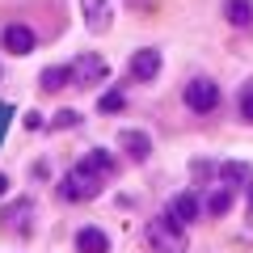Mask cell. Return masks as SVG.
<instances>
[{
    "label": "cell",
    "instance_id": "6da1fadb",
    "mask_svg": "<svg viewBox=\"0 0 253 253\" xmlns=\"http://www.w3.org/2000/svg\"><path fill=\"white\" fill-rule=\"evenodd\" d=\"M106 186H110V177H106L101 169H93L89 161H76L72 169L55 181V199H59L63 207H76V203L101 199V194H106Z\"/></svg>",
    "mask_w": 253,
    "mask_h": 253
},
{
    "label": "cell",
    "instance_id": "7a4b0ae2",
    "mask_svg": "<svg viewBox=\"0 0 253 253\" xmlns=\"http://www.w3.org/2000/svg\"><path fill=\"white\" fill-rule=\"evenodd\" d=\"M34 224H38V203L30 194H9L4 207H0V228L9 236H34Z\"/></svg>",
    "mask_w": 253,
    "mask_h": 253
},
{
    "label": "cell",
    "instance_id": "3957f363",
    "mask_svg": "<svg viewBox=\"0 0 253 253\" xmlns=\"http://www.w3.org/2000/svg\"><path fill=\"white\" fill-rule=\"evenodd\" d=\"M144 236H148V249H152V253H190V236H186V228L173 224L165 211L148 219Z\"/></svg>",
    "mask_w": 253,
    "mask_h": 253
},
{
    "label": "cell",
    "instance_id": "277c9868",
    "mask_svg": "<svg viewBox=\"0 0 253 253\" xmlns=\"http://www.w3.org/2000/svg\"><path fill=\"white\" fill-rule=\"evenodd\" d=\"M181 101H186L190 114L207 118V114H215V110H219V101H224V89H219L215 76H190L186 89H181Z\"/></svg>",
    "mask_w": 253,
    "mask_h": 253
},
{
    "label": "cell",
    "instance_id": "5b68a950",
    "mask_svg": "<svg viewBox=\"0 0 253 253\" xmlns=\"http://www.w3.org/2000/svg\"><path fill=\"white\" fill-rule=\"evenodd\" d=\"M68 68H72V89H101L110 81V63L97 51H81L76 59H68Z\"/></svg>",
    "mask_w": 253,
    "mask_h": 253
},
{
    "label": "cell",
    "instance_id": "8992f818",
    "mask_svg": "<svg viewBox=\"0 0 253 253\" xmlns=\"http://www.w3.org/2000/svg\"><path fill=\"white\" fill-rule=\"evenodd\" d=\"M161 68H165V55L156 46H135L131 59H126V81L131 84H152L161 76Z\"/></svg>",
    "mask_w": 253,
    "mask_h": 253
},
{
    "label": "cell",
    "instance_id": "52a82bcc",
    "mask_svg": "<svg viewBox=\"0 0 253 253\" xmlns=\"http://www.w3.org/2000/svg\"><path fill=\"white\" fill-rule=\"evenodd\" d=\"M165 215H169L173 224H181V228L199 224L203 219V194L199 190H177V194H169V199H165Z\"/></svg>",
    "mask_w": 253,
    "mask_h": 253
},
{
    "label": "cell",
    "instance_id": "ba28073f",
    "mask_svg": "<svg viewBox=\"0 0 253 253\" xmlns=\"http://www.w3.org/2000/svg\"><path fill=\"white\" fill-rule=\"evenodd\" d=\"M0 51L13 55V59H26V55L38 51V34L34 26H26V21H9V26L0 30Z\"/></svg>",
    "mask_w": 253,
    "mask_h": 253
},
{
    "label": "cell",
    "instance_id": "9c48e42d",
    "mask_svg": "<svg viewBox=\"0 0 253 253\" xmlns=\"http://www.w3.org/2000/svg\"><path fill=\"white\" fill-rule=\"evenodd\" d=\"M114 144H118V152H123L126 161H135V165L152 161V135H148L144 126H123L114 135Z\"/></svg>",
    "mask_w": 253,
    "mask_h": 253
},
{
    "label": "cell",
    "instance_id": "30bf717a",
    "mask_svg": "<svg viewBox=\"0 0 253 253\" xmlns=\"http://www.w3.org/2000/svg\"><path fill=\"white\" fill-rule=\"evenodd\" d=\"M81 21H84L89 34H110V26H114L110 0H81Z\"/></svg>",
    "mask_w": 253,
    "mask_h": 253
},
{
    "label": "cell",
    "instance_id": "8fae6325",
    "mask_svg": "<svg viewBox=\"0 0 253 253\" xmlns=\"http://www.w3.org/2000/svg\"><path fill=\"white\" fill-rule=\"evenodd\" d=\"M72 249H76V253H110V249H114V241H110V232H106V228L84 224V228H76Z\"/></svg>",
    "mask_w": 253,
    "mask_h": 253
},
{
    "label": "cell",
    "instance_id": "7c38bea8",
    "mask_svg": "<svg viewBox=\"0 0 253 253\" xmlns=\"http://www.w3.org/2000/svg\"><path fill=\"white\" fill-rule=\"evenodd\" d=\"M232 203H236V190H228L224 181H215V186H207V194H203V215L224 219V215H232Z\"/></svg>",
    "mask_w": 253,
    "mask_h": 253
},
{
    "label": "cell",
    "instance_id": "4fadbf2b",
    "mask_svg": "<svg viewBox=\"0 0 253 253\" xmlns=\"http://www.w3.org/2000/svg\"><path fill=\"white\" fill-rule=\"evenodd\" d=\"M63 89H72V68L68 63H46L42 72H38V93L42 97H55Z\"/></svg>",
    "mask_w": 253,
    "mask_h": 253
},
{
    "label": "cell",
    "instance_id": "5bb4252c",
    "mask_svg": "<svg viewBox=\"0 0 253 253\" xmlns=\"http://www.w3.org/2000/svg\"><path fill=\"white\" fill-rule=\"evenodd\" d=\"M219 181H224L228 190H236V194H249V186H253V165H249V161H219Z\"/></svg>",
    "mask_w": 253,
    "mask_h": 253
},
{
    "label": "cell",
    "instance_id": "9a60e30c",
    "mask_svg": "<svg viewBox=\"0 0 253 253\" xmlns=\"http://www.w3.org/2000/svg\"><path fill=\"white\" fill-rule=\"evenodd\" d=\"M219 13L232 30H253V0H224Z\"/></svg>",
    "mask_w": 253,
    "mask_h": 253
},
{
    "label": "cell",
    "instance_id": "2e32d148",
    "mask_svg": "<svg viewBox=\"0 0 253 253\" xmlns=\"http://www.w3.org/2000/svg\"><path fill=\"white\" fill-rule=\"evenodd\" d=\"M81 161H89L93 169H101V173H106L110 181H114L118 173H123V156H114V152H110V148H89V152H84Z\"/></svg>",
    "mask_w": 253,
    "mask_h": 253
},
{
    "label": "cell",
    "instance_id": "e0dca14e",
    "mask_svg": "<svg viewBox=\"0 0 253 253\" xmlns=\"http://www.w3.org/2000/svg\"><path fill=\"white\" fill-rule=\"evenodd\" d=\"M97 114H106V118H114V114H126V93L118 89V84L101 89V97H97Z\"/></svg>",
    "mask_w": 253,
    "mask_h": 253
},
{
    "label": "cell",
    "instance_id": "ac0fdd59",
    "mask_svg": "<svg viewBox=\"0 0 253 253\" xmlns=\"http://www.w3.org/2000/svg\"><path fill=\"white\" fill-rule=\"evenodd\" d=\"M190 177L203 181V186H215V181H219V161H211V156H194V161H190Z\"/></svg>",
    "mask_w": 253,
    "mask_h": 253
},
{
    "label": "cell",
    "instance_id": "d6986e66",
    "mask_svg": "<svg viewBox=\"0 0 253 253\" xmlns=\"http://www.w3.org/2000/svg\"><path fill=\"white\" fill-rule=\"evenodd\" d=\"M236 118L245 126H253V76H245L241 89H236Z\"/></svg>",
    "mask_w": 253,
    "mask_h": 253
},
{
    "label": "cell",
    "instance_id": "ffe728a7",
    "mask_svg": "<svg viewBox=\"0 0 253 253\" xmlns=\"http://www.w3.org/2000/svg\"><path fill=\"white\" fill-rule=\"evenodd\" d=\"M81 123H84L81 110H59V114L46 118V131H72V126H81Z\"/></svg>",
    "mask_w": 253,
    "mask_h": 253
},
{
    "label": "cell",
    "instance_id": "44dd1931",
    "mask_svg": "<svg viewBox=\"0 0 253 253\" xmlns=\"http://www.w3.org/2000/svg\"><path fill=\"white\" fill-rule=\"evenodd\" d=\"M13 123H17V106H13V101H0V152H4V139H9Z\"/></svg>",
    "mask_w": 253,
    "mask_h": 253
},
{
    "label": "cell",
    "instance_id": "7402d4cb",
    "mask_svg": "<svg viewBox=\"0 0 253 253\" xmlns=\"http://www.w3.org/2000/svg\"><path fill=\"white\" fill-rule=\"evenodd\" d=\"M30 177H34V181H46V177H51V161H46V156L30 161Z\"/></svg>",
    "mask_w": 253,
    "mask_h": 253
},
{
    "label": "cell",
    "instance_id": "603a6c76",
    "mask_svg": "<svg viewBox=\"0 0 253 253\" xmlns=\"http://www.w3.org/2000/svg\"><path fill=\"white\" fill-rule=\"evenodd\" d=\"M21 123H26V131H42V126H46V118L38 114V110H30V114L21 118Z\"/></svg>",
    "mask_w": 253,
    "mask_h": 253
},
{
    "label": "cell",
    "instance_id": "cb8c5ba5",
    "mask_svg": "<svg viewBox=\"0 0 253 253\" xmlns=\"http://www.w3.org/2000/svg\"><path fill=\"white\" fill-rule=\"evenodd\" d=\"M9 186H13V177H9V173H0V199H9Z\"/></svg>",
    "mask_w": 253,
    "mask_h": 253
},
{
    "label": "cell",
    "instance_id": "d4e9b609",
    "mask_svg": "<svg viewBox=\"0 0 253 253\" xmlns=\"http://www.w3.org/2000/svg\"><path fill=\"white\" fill-rule=\"evenodd\" d=\"M245 228H253V186H249V207H245Z\"/></svg>",
    "mask_w": 253,
    "mask_h": 253
},
{
    "label": "cell",
    "instance_id": "484cf974",
    "mask_svg": "<svg viewBox=\"0 0 253 253\" xmlns=\"http://www.w3.org/2000/svg\"><path fill=\"white\" fill-rule=\"evenodd\" d=\"M126 4H131V9H144V0H126Z\"/></svg>",
    "mask_w": 253,
    "mask_h": 253
},
{
    "label": "cell",
    "instance_id": "4316f807",
    "mask_svg": "<svg viewBox=\"0 0 253 253\" xmlns=\"http://www.w3.org/2000/svg\"><path fill=\"white\" fill-rule=\"evenodd\" d=\"M0 81H4V68H0Z\"/></svg>",
    "mask_w": 253,
    "mask_h": 253
}]
</instances>
